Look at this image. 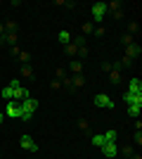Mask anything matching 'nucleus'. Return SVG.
<instances>
[{
    "mask_svg": "<svg viewBox=\"0 0 142 159\" xmlns=\"http://www.w3.org/2000/svg\"><path fill=\"white\" fill-rule=\"evenodd\" d=\"M137 31H140V26H137V21H130V24H128V33H130V36H135Z\"/></svg>",
    "mask_w": 142,
    "mask_h": 159,
    "instance_id": "obj_22",
    "label": "nucleus"
},
{
    "mask_svg": "<svg viewBox=\"0 0 142 159\" xmlns=\"http://www.w3.org/2000/svg\"><path fill=\"white\" fill-rule=\"evenodd\" d=\"M100 152H102L104 159H114V157H118V145H116V143H104V145L100 147Z\"/></svg>",
    "mask_w": 142,
    "mask_h": 159,
    "instance_id": "obj_6",
    "label": "nucleus"
},
{
    "mask_svg": "<svg viewBox=\"0 0 142 159\" xmlns=\"http://www.w3.org/2000/svg\"><path fill=\"white\" fill-rule=\"evenodd\" d=\"M85 86V79H83V74H78V76H71L69 79V90H76V88H83Z\"/></svg>",
    "mask_w": 142,
    "mask_h": 159,
    "instance_id": "obj_10",
    "label": "nucleus"
},
{
    "mask_svg": "<svg viewBox=\"0 0 142 159\" xmlns=\"http://www.w3.org/2000/svg\"><path fill=\"white\" fill-rule=\"evenodd\" d=\"M7 86H10V88H19V86H21V81H19V79H12Z\"/></svg>",
    "mask_w": 142,
    "mask_h": 159,
    "instance_id": "obj_30",
    "label": "nucleus"
},
{
    "mask_svg": "<svg viewBox=\"0 0 142 159\" xmlns=\"http://www.w3.org/2000/svg\"><path fill=\"white\" fill-rule=\"evenodd\" d=\"M142 112V102H133V105H128V116H133V119H137Z\"/></svg>",
    "mask_w": 142,
    "mask_h": 159,
    "instance_id": "obj_11",
    "label": "nucleus"
},
{
    "mask_svg": "<svg viewBox=\"0 0 142 159\" xmlns=\"http://www.w3.org/2000/svg\"><path fill=\"white\" fill-rule=\"evenodd\" d=\"M78 128H81V131H88V128H90V121L81 119V121H78Z\"/></svg>",
    "mask_w": 142,
    "mask_h": 159,
    "instance_id": "obj_26",
    "label": "nucleus"
},
{
    "mask_svg": "<svg viewBox=\"0 0 142 159\" xmlns=\"http://www.w3.org/2000/svg\"><path fill=\"white\" fill-rule=\"evenodd\" d=\"M123 43H126V45H130V43H135V36H130V33H126V36H123Z\"/></svg>",
    "mask_w": 142,
    "mask_h": 159,
    "instance_id": "obj_27",
    "label": "nucleus"
},
{
    "mask_svg": "<svg viewBox=\"0 0 142 159\" xmlns=\"http://www.w3.org/2000/svg\"><path fill=\"white\" fill-rule=\"evenodd\" d=\"M2 40H5V26L0 24V43H2Z\"/></svg>",
    "mask_w": 142,
    "mask_h": 159,
    "instance_id": "obj_32",
    "label": "nucleus"
},
{
    "mask_svg": "<svg viewBox=\"0 0 142 159\" xmlns=\"http://www.w3.org/2000/svg\"><path fill=\"white\" fill-rule=\"evenodd\" d=\"M81 29H83V33H93L95 31V24H93V21H85Z\"/></svg>",
    "mask_w": 142,
    "mask_h": 159,
    "instance_id": "obj_23",
    "label": "nucleus"
},
{
    "mask_svg": "<svg viewBox=\"0 0 142 159\" xmlns=\"http://www.w3.org/2000/svg\"><path fill=\"white\" fill-rule=\"evenodd\" d=\"M78 55H81V57H88V45H85V43L78 45Z\"/></svg>",
    "mask_w": 142,
    "mask_h": 159,
    "instance_id": "obj_25",
    "label": "nucleus"
},
{
    "mask_svg": "<svg viewBox=\"0 0 142 159\" xmlns=\"http://www.w3.org/2000/svg\"><path fill=\"white\" fill-rule=\"evenodd\" d=\"M5 114L10 116V119H21V105L14 102V100H10V102L5 105Z\"/></svg>",
    "mask_w": 142,
    "mask_h": 159,
    "instance_id": "obj_5",
    "label": "nucleus"
},
{
    "mask_svg": "<svg viewBox=\"0 0 142 159\" xmlns=\"http://www.w3.org/2000/svg\"><path fill=\"white\" fill-rule=\"evenodd\" d=\"M57 40H59L62 45H69V43H71V33L69 31H59L57 33Z\"/></svg>",
    "mask_w": 142,
    "mask_h": 159,
    "instance_id": "obj_15",
    "label": "nucleus"
},
{
    "mask_svg": "<svg viewBox=\"0 0 142 159\" xmlns=\"http://www.w3.org/2000/svg\"><path fill=\"white\" fill-rule=\"evenodd\" d=\"M69 64H71V74H74V76L83 74V62H81V60H71Z\"/></svg>",
    "mask_w": 142,
    "mask_h": 159,
    "instance_id": "obj_13",
    "label": "nucleus"
},
{
    "mask_svg": "<svg viewBox=\"0 0 142 159\" xmlns=\"http://www.w3.org/2000/svg\"><path fill=\"white\" fill-rule=\"evenodd\" d=\"M135 143H137V145H142V133L140 131H135Z\"/></svg>",
    "mask_w": 142,
    "mask_h": 159,
    "instance_id": "obj_31",
    "label": "nucleus"
},
{
    "mask_svg": "<svg viewBox=\"0 0 142 159\" xmlns=\"http://www.w3.org/2000/svg\"><path fill=\"white\" fill-rule=\"evenodd\" d=\"M126 93H128V95H142V81L140 79H130Z\"/></svg>",
    "mask_w": 142,
    "mask_h": 159,
    "instance_id": "obj_9",
    "label": "nucleus"
},
{
    "mask_svg": "<svg viewBox=\"0 0 142 159\" xmlns=\"http://www.w3.org/2000/svg\"><path fill=\"white\" fill-rule=\"evenodd\" d=\"M95 36H97V38H100V36H104V26H102V24H100V26H95Z\"/></svg>",
    "mask_w": 142,
    "mask_h": 159,
    "instance_id": "obj_28",
    "label": "nucleus"
},
{
    "mask_svg": "<svg viewBox=\"0 0 142 159\" xmlns=\"http://www.w3.org/2000/svg\"><path fill=\"white\" fill-rule=\"evenodd\" d=\"M126 159H130V157H126Z\"/></svg>",
    "mask_w": 142,
    "mask_h": 159,
    "instance_id": "obj_34",
    "label": "nucleus"
},
{
    "mask_svg": "<svg viewBox=\"0 0 142 159\" xmlns=\"http://www.w3.org/2000/svg\"><path fill=\"white\" fill-rule=\"evenodd\" d=\"M140 55H142V48L137 45V43H130V45H126V57H128L130 62H133V60H137Z\"/></svg>",
    "mask_w": 142,
    "mask_h": 159,
    "instance_id": "obj_8",
    "label": "nucleus"
},
{
    "mask_svg": "<svg viewBox=\"0 0 142 159\" xmlns=\"http://www.w3.org/2000/svg\"><path fill=\"white\" fill-rule=\"evenodd\" d=\"M0 159H2V157H0Z\"/></svg>",
    "mask_w": 142,
    "mask_h": 159,
    "instance_id": "obj_35",
    "label": "nucleus"
},
{
    "mask_svg": "<svg viewBox=\"0 0 142 159\" xmlns=\"http://www.w3.org/2000/svg\"><path fill=\"white\" fill-rule=\"evenodd\" d=\"M17 40H19V36H17V33H5V40H2V43H7V45H17Z\"/></svg>",
    "mask_w": 142,
    "mask_h": 159,
    "instance_id": "obj_17",
    "label": "nucleus"
},
{
    "mask_svg": "<svg viewBox=\"0 0 142 159\" xmlns=\"http://www.w3.org/2000/svg\"><path fill=\"white\" fill-rule=\"evenodd\" d=\"M31 98V93H28L26 86H19V88H12V100L14 102H24V100Z\"/></svg>",
    "mask_w": 142,
    "mask_h": 159,
    "instance_id": "obj_7",
    "label": "nucleus"
},
{
    "mask_svg": "<svg viewBox=\"0 0 142 159\" xmlns=\"http://www.w3.org/2000/svg\"><path fill=\"white\" fill-rule=\"evenodd\" d=\"M0 98L5 100V102H10V100H12V88H10V86H2V90H0Z\"/></svg>",
    "mask_w": 142,
    "mask_h": 159,
    "instance_id": "obj_18",
    "label": "nucleus"
},
{
    "mask_svg": "<svg viewBox=\"0 0 142 159\" xmlns=\"http://www.w3.org/2000/svg\"><path fill=\"white\" fill-rule=\"evenodd\" d=\"M19 145H21V150H26V152H31V154L38 152V143H36L31 135H26V133H24V135L19 138Z\"/></svg>",
    "mask_w": 142,
    "mask_h": 159,
    "instance_id": "obj_3",
    "label": "nucleus"
},
{
    "mask_svg": "<svg viewBox=\"0 0 142 159\" xmlns=\"http://www.w3.org/2000/svg\"><path fill=\"white\" fill-rule=\"evenodd\" d=\"M17 57H19L21 64H31V55H28L26 50H19V52H17Z\"/></svg>",
    "mask_w": 142,
    "mask_h": 159,
    "instance_id": "obj_19",
    "label": "nucleus"
},
{
    "mask_svg": "<svg viewBox=\"0 0 142 159\" xmlns=\"http://www.w3.org/2000/svg\"><path fill=\"white\" fill-rule=\"evenodd\" d=\"M19 105H21V119L28 121L31 116H33V112L38 109V100H36V98H28V100H24V102H19Z\"/></svg>",
    "mask_w": 142,
    "mask_h": 159,
    "instance_id": "obj_1",
    "label": "nucleus"
},
{
    "mask_svg": "<svg viewBox=\"0 0 142 159\" xmlns=\"http://www.w3.org/2000/svg\"><path fill=\"white\" fill-rule=\"evenodd\" d=\"M59 88H62V81L59 79H52V81H50V90H59Z\"/></svg>",
    "mask_w": 142,
    "mask_h": 159,
    "instance_id": "obj_24",
    "label": "nucleus"
},
{
    "mask_svg": "<svg viewBox=\"0 0 142 159\" xmlns=\"http://www.w3.org/2000/svg\"><path fill=\"white\" fill-rule=\"evenodd\" d=\"M109 81H111V83H118V81H121V69H111V71H109Z\"/></svg>",
    "mask_w": 142,
    "mask_h": 159,
    "instance_id": "obj_21",
    "label": "nucleus"
},
{
    "mask_svg": "<svg viewBox=\"0 0 142 159\" xmlns=\"http://www.w3.org/2000/svg\"><path fill=\"white\" fill-rule=\"evenodd\" d=\"M104 138H107V143H116V138H118V131H116V128H109V131L104 133Z\"/></svg>",
    "mask_w": 142,
    "mask_h": 159,
    "instance_id": "obj_20",
    "label": "nucleus"
},
{
    "mask_svg": "<svg viewBox=\"0 0 142 159\" xmlns=\"http://www.w3.org/2000/svg\"><path fill=\"white\" fill-rule=\"evenodd\" d=\"M104 143H107L104 133H97V135H93V138H90V145H93V147H97V150H100V147L104 145Z\"/></svg>",
    "mask_w": 142,
    "mask_h": 159,
    "instance_id": "obj_12",
    "label": "nucleus"
},
{
    "mask_svg": "<svg viewBox=\"0 0 142 159\" xmlns=\"http://www.w3.org/2000/svg\"><path fill=\"white\" fill-rule=\"evenodd\" d=\"M97 107H102V109H114V100L109 98L107 93H97L95 95V100H93Z\"/></svg>",
    "mask_w": 142,
    "mask_h": 159,
    "instance_id": "obj_4",
    "label": "nucleus"
},
{
    "mask_svg": "<svg viewBox=\"0 0 142 159\" xmlns=\"http://www.w3.org/2000/svg\"><path fill=\"white\" fill-rule=\"evenodd\" d=\"M90 14H93V19H90V21H93L95 26H97V24H102V19L107 17V2H95Z\"/></svg>",
    "mask_w": 142,
    "mask_h": 159,
    "instance_id": "obj_2",
    "label": "nucleus"
},
{
    "mask_svg": "<svg viewBox=\"0 0 142 159\" xmlns=\"http://www.w3.org/2000/svg\"><path fill=\"white\" fill-rule=\"evenodd\" d=\"M21 76H24V79H28V81H31V79H33V76H36L33 66H31V64H21Z\"/></svg>",
    "mask_w": 142,
    "mask_h": 159,
    "instance_id": "obj_14",
    "label": "nucleus"
},
{
    "mask_svg": "<svg viewBox=\"0 0 142 159\" xmlns=\"http://www.w3.org/2000/svg\"><path fill=\"white\" fill-rule=\"evenodd\" d=\"M123 154H126V157H133V145H126V147H123Z\"/></svg>",
    "mask_w": 142,
    "mask_h": 159,
    "instance_id": "obj_29",
    "label": "nucleus"
},
{
    "mask_svg": "<svg viewBox=\"0 0 142 159\" xmlns=\"http://www.w3.org/2000/svg\"><path fill=\"white\" fill-rule=\"evenodd\" d=\"M2 121H5V114H2V109H0V124H2Z\"/></svg>",
    "mask_w": 142,
    "mask_h": 159,
    "instance_id": "obj_33",
    "label": "nucleus"
},
{
    "mask_svg": "<svg viewBox=\"0 0 142 159\" xmlns=\"http://www.w3.org/2000/svg\"><path fill=\"white\" fill-rule=\"evenodd\" d=\"M123 102H126V105H133V102H142V95H128V93H123Z\"/></svg>",
    "mask_w": 142,
    "mask_h": 159,
    "instance_id": "obj_16",
    "label": "nucleus"
}]
</instances>
